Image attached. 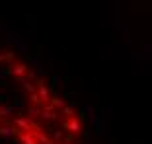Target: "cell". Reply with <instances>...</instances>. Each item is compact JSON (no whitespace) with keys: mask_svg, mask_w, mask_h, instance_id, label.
Returning a JSON list of instances; mask_svg holds the SVG:
<instances>
[{"mask_svg":"<svg viewBox=\"0 0 152 144\" xmlns=\"http://www.w3.org/2000/svg\"><path fill=\"white\" fill-rule=\"evenodd\" d=\"M0 136L10 144H82L80 115L43 74L0 49Z\"/></svg>","mask_w":152,"mask_h":144,"instance_id":"obj_1","label":"cell"}]
</instances>
